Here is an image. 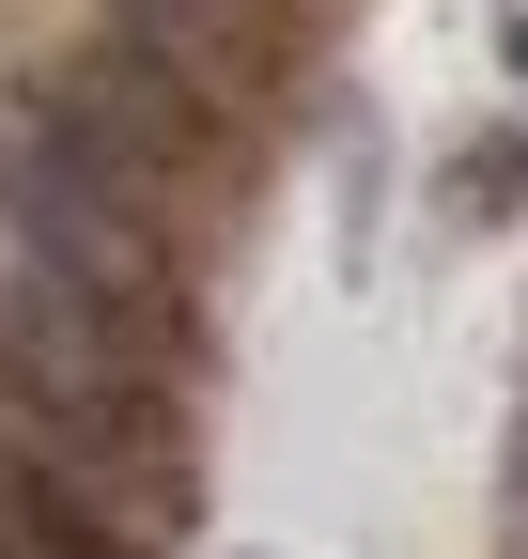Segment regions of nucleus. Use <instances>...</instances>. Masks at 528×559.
Instances as JSON below:
<instances>
[{
	"mask_svg": "<svg viewBox=\"0 0 528 559\" xmlns=\"http://www.w3.org/2000/svg\"><path fill=\"white\" fill-rule=\"evenodd\" d=\"M109 47H141L156 79H187V94L233 124V109H280L296 94L311 16H280V0H109Z\"/></svg>",
	"mask_w": 528,
	"mask_h": 559,
	"instance_id": "nucleus-1",
	"label": "nucleus"
},
{
	"mask_svg": "<svg viewBox=\"0 0 528 559\" xmlns=\"http://www.w3.org/2000/svg\"><path fill=\"white\" fill-rule=\"evenodd\" d=\"M497 62H513V79H528V0H513V16H497Z\"/></svg>",
	"mask_w": 528,
	"mask_h": 559,
	"instance_id": "nucleus-3",
	"label": "nucleus"
},
{
	"mask_svg": "<svg viewBox=\"0 0 528 559\" xmlns=\"http://www.w3.org/2000/svg\"><path fill=\"white\" fill-rule=\"evenodd\" d=\"M435 218H451V234H513V218H528V109H513V124H467V140L435 156Z\"/></svg>",
	"mask_w": 528,
	"mask_h": 559,
	"instance_id": "nucleus-2",
	"label": "nucleus"
},
{
	"mask_svg": "<svg viewBox=\"0 0 528 559\" xmlns=\"http://www.w3.org/2000/svg\"><path fill=\"white\" fill-rule=\"evenodd\" d=\"M280 16H311V32H326V0H280Z\"/></svg>",
	"mask_w": 528,
	"mask_h": 559,
	"instance_id": "nucleus-4",
	"label": "nucleus"
},
{
	"mask_svg": "<svg viewBox=\"0 0 528 559\" xmlns=\"http://www.w3.org/2000/svg\"><path fill=\"white\" fill-rule=\"evenodd\" d=\"M233 559H264V544H233Z\"/></svg>",
	"mask_w": 528,
	"mask_h": 559,
	"instance_id": "nucleus-5",
	"label": "nucleus"
}]
</instances>
